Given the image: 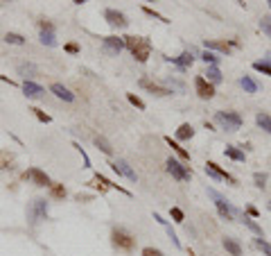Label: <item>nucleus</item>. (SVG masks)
Here are the masks:
<instances>
[{"instance_id": "nucleus-1", "label": "nucleus", "mask_w": 271, "mask_h": 256, "mask_svg": "<svg viewBox=\"0 0 271 256\" xmlns=\"http://www.w3.org/2000/svg\"><path fill=\"white\" fill-rule=\"evenodd\" d=\"M124 48L133 55V59L145 64L151 57V43L145 37H124Z\"/></svg>"}, {"instance_id": "nucleus-2", "label": "nucleus", "mask_w": 271, "mask_h": 256, "mask_svg": "<svg viewBox=\"0 0 271 256\" xmlns=\"http://www.w3.org/2000/svg\"><path fill=\"white\" fill-rule=\"evenodd\" d=\"M208 195H211L212 200H215V206H217V211H219V218L221 220H226V222H233L235 218L240 216V211L235 209V206L231 204V202H226V197L221 193H217L215 188H208Z\"/></svg>"}, {"instance_id": "nucleus-3", "label": "nucleus", "mask_w": 271, "mask_h": 256, "mask_svg": "<svg viewBox=\"0 0 271 256\" xmlns=\"http://www.w3.org/2000/svg\"><path fill=\"white\" fill-rule=\"evenodd\" d=\"M111 243L120 252H133V247H136V236H133L131 231H127L124 227H116L111 231Z\"/></svg>"}, {"instance_id": "nucleus-4", "label": "nucleus", "mask_w": 271, "mask_h": 256, "mask_svg": "<svg viewBox=\"0 0 271 256\" xmlns=\"http://www.w3.org/2000/svg\"><path fill=\"white\" fill-rule=\"evenodd\" d=\"M43 220H48V200L36 197V200H32V204L28 206V222H30V227H36V224L43 222Z\"/></svg>"}, {"instance_id": "nucleus-5", "label": "nucleus", "mask_w": 271, "mask_h": 256, "mask_svg": "<svg viewBox=\"0 0 271 256\" xmlns=\"http://www.w3.org/2000/svg\"><path fill=\"white\" fill-rule=\"evenodd\" d=\"M215 123L226 132H238L242 127V116L238 111H217L215 113Z\"/></svg>"}, {"instance_id": "nucleus-6", "label": "nucleus", "mask_w": 271, "mask_h": 256, "mask_svg": "<svg viewBox=\"0 0 271 256\" xmlns=\"http://www.w3.org/2000/svg\"><path fill=\"white\" fill-rule=\"evenodd\" d=\"M165 168H167V173L172 175L174 179H179V182H190L192 179V170H190L188 166H183L179 159H174V156H170L165 161Z\"/></svg>"}, {"instance_id": "nucleus-7", "label": "nucleus", "mask_w": 271, "mask_h": 256, "mask_svg": "<svg viewBox=\"0 0 271 256\" xmlns=\"http://www.w3.org/2000/svg\"><path fill=\"white\" fill-rule=\"evenodd\" d=\"M90 186H95V188H100V193H106L109 188H118L120 193H124L127 197H131V190H127L124 186H118V184H113L111 179H106L104 175H100V173H95L93 175V179H90Z\"/></svg>"}, {"instance_id": "nucleus-8", "label": "nucleus", "mask_w": 271, "mask_h": 256, "mask_svg": "<svg viewBox=\"0 0 271 256\" xmlns=\"http://www.w3.org/2000/svg\"><path fill=\"white\" fill-rule=\"evenodd\" d=\"M102 50H104V55H109V57H118L122 50H124V39L116 37V34L104 37V39H102Z\"/></svg>"}, {"instance_id": "nucleus-9", "label": "nucleus", "mask_w": 271, "mask_h": 256, "mask_svg": "<svg viewBox=\"0 0 271 256\" xmlns=\"http://www.w3.org/2000/svg\"><path fill=\"white\" fill-rule=\"evenodd\" d=\"M194 91H197V95H199L201 100H212L215 98V84H211L204 75L194 77Z\"/></svg>"}, {"instance_id": "nucleus-10", "label": "nucleus", "mask_w": 271, "mask_h": 256, "mask_svg": "<svg viewBox=\"0 0 271 256\" xmlns=\"http://www.w3.org/2000/svg\"><path fill=\"white\" fill-rule=\"evenodd\" d=\"M39 39L43 45L55 48L57 45V34H55V25L50 21H39Z\"/></svg>"}, {"instance_id": "nucleus-11", "label": "nucleus", "mask_w": 271, "mask_h": 256, "mask_svg": "<svg viewBox=\"0 0 271 256\" xmlns=\"http://www.w3.org/2000/svg\"><path fill=\"white\" fill-rule=\"evenodd\" d=\"M23 179H30L34 186H41V188H43V186L50 188V184H52L50 177H48V173L41 170V168H30V170H25V173H23Z\"/></svg>"}, {"instance_id": "nucleus-12", "label": "nucleus", "mask_w": 271, "mask_h": 256, "mask_svg": "<svg viewBox=\"0 0 271 256\" xmlns=\"http://www.w3.org/2000/svg\"><path fill=\"white\" fill-rule=\"evenodd\" d=\"M206 175L212 179H219V182H228V184H238V179L233 177L231 173H226V170H221L219 166H217L215 161H208L206 163Z\"/></svg>"}, {"instance_id": "nucleus-13", "label": "nucleus", "mask_w": 271, "mask_h": 256, "mask_svg": "<svg viewBox=\"0 0 271 256\" xmlns=\"http://www.w3.org/2000/svg\"><path fill=\"white\" fill-rule=\"evenodd\" d=\"M111 168H113V173H118L120 177L129 179V182H136L138 179V175H136V170H133L131 166H129L124 159H116V161H111Z\"/></svg>"}, {"instance_id": "nucleus-14", "label": "nucleus", "mask_w": 271, "mask_h": 256, "mask_svg": "<svg viewBox=\"0 0 271 256\" xmlns=\"http://www.w3.org/2000/svg\"><path fill=\"white\" fill-rule=\"evenodd\" d=\"M104 21L109 23L111 28H116V30H124L129 25L127 16H124L122 11H118V9H106L104 11Z\"/></svg>"}, {"instance_id": "nucleus-15", "label": "nucleus", "mask_w": 271, "mask_h": 256, "mask_svg": "<svg viewBox=\"0 0 271 256\" xmlns=\"http://www.w3.org/2000/svg\"><path fill=\"white\" fill-rule=\"evenodd\" d=\"M23 93H25V98H30V100H39V98L45 95V89L39 86L36 82H32V79H25V82H23Z\"/></svg>"}, {"instance_id": "nucleus-16", "label": "nucleus", "mask_w": 271, "mask_h": 256, "mask_svg": "<svg viewBox=\"0 0 271 256\" xmlns=\"http://www.w3.org/2000/svg\"><path fill=\"white\" fill-rule=\"evenodd\" d=\"M140 86H143L145 91L154 93V95H170V93H172L170 89H165V86H161V84L151 82V79H147V77H140Z\"/></svg>"}, {"instance_id": "nucleus-17", "label": "nucleus", "mask_w": 271, "mask_h": 256, "mask_svg": "<svg viewBox=\"0 0 271 256\" xmlns=\"http://www.w3.org/2000/svg\"><path fill=\"white\" fill-rule=\"evenodd\" d=\"M50 91L59 98V100H63V102H75V93H70V91L63 86V84H59V82H55L50 86Z\"/></svg>"}, {"instance_id": "nucleus-18", "label": "nucleus", "mask_w": 271, "mask_h": 256, "mask_svg": "<svg viewBox=\"0 0 271 256\" xmlns=\"http://www.w3.org/2000/svg\"><path fill=\"white\" fill-rule=\"evenodd\" d=\"M167 62H172V64H177L181 71H188L190 66L194 64V57H192V52H183L181 57H170Z\"/></svg>"}, {"instance_id": "nucleus-19", "label": "nucleus", "mask_w": 271, "mask_h": 256, "mask_svg": "<svg viewBox=\"0 0 271 256\" xmlns=\"http://www.w3.org/2000/svg\"><path fill=\"white\" fill-rule=\"evenodd\" d=\"M253 71H258V73H262V75H269L271 77V50L267 52L262 59L253 62Z\"/></svg>"}, {"instance_id": "nucleus-20", "label": "nucleus", "mask_w": 271, "mask_h": 256, "mask_svg": "<svg viewBox=\"0 0 271 256\" xmlns=\"http://www.w3.org/2000/svg\"><path fill=\"white\" fill-rule=\"evenodd\" d=\"M165 143L170 145V147H172L174 152H177V156L181 159V161H190V152L185 150V147H183V145L179 143V141H172V136H165Z\"/></svg>"}, {"instance_id": "nucleus-21", "label": "nucleus", "mask_w": 271, "mask_h": 256, "mask_svg": "<svg viewBox=\"0 0 271 256\" xmlns=\"http://www.w3.org/2000/svg\"><path fill=\"white\" fill-rule=\"evenodd\" d=\"M18 75H23L25 79H32L39 75V68L34 66L32 62H23V64H18Z\"/></svg>"}, {"instance_id": "nucleus-22", "label": "nucleus", "mask_w": 271, "mask_h": 256, "mask_svg": "<svg viewBox=\"0 0 271 256\" xmlns=\"http://www.w3.org/2000/svg\"><path fill=\"white\" fill-rule=\"evenodd\" d=\"M221 245H224V250H226L231 256H242V245H240L235 238H228L226 236V238L221 240Z\"/></svg>"}, {"instance_id": "nucleus-23", "label": "nucleus", "mask_w": 271, "mask_h": 256, "mask_svg": "<svg viewBox=\"0 0 271 256\" xmlns=\"http://www.w3.org/2000/svg\"><path fill=\"white\" fill-rule=\"evenodd\" d=\"M154 220H156V222H158V224H163V227H165V231H167V236H170V238H172V243H174V245H177V247H181V243H179L177 234H174V229H172V224L167 222L165 218H163L161 213H154Z\"/></svg>"}, {"instance_id": "nucleus-24", "label": "nucleus", "mask_w": 271, "mask_h": 256, "mask_svg": "<svg viewBox=\"0 0 271 256\" xmlns=\"http://www.w3.org/2000/svg\"><path fill=\"white\" fill-rule=\"evenodd\" d=\"M240 86H242L246 93H258V91H260V84L255 82L251 75H244V77H240Z\"/></svg>"}, {"instance_id": "nucleus-25", "label": "nucleus", "mask_w": 271, "mask_h": 256, "mask_svg": "<svg viewBox=\"0 0 271 256\" xmlns=\"http://www.w3.org/2000/svg\"><path fill=\"white\" fill-rule=\"evenodd\" d=\"M206 50H217V52H221V55H228V52H231V43H226V41H208L206 39Z\"/></svg>"}, {"instance_id": "nucleus-26", "label": "nucleus", "mask_w": 271, "mask_h": 256, "mask_svg": "<svg viewBox=\"0 0 271 256\" xmlns=\"http://www.w3.org/2000/svg\"><path fill=\"white\" fill-rule=\"evenodd\" d=\"M194 136V127L190 123H183L181 127L177 129V141H190Z\"/></svg>"}, {"instance_id": "nucleus-27", "label": "nucleus", "mask_w": 271, "mask_h": 256, "mask_svg": "<svg viewBox=\"0 0 271 256\" xmlns=\"http://www.w3.org/2000/svg\"><path fill=\"white\" fill-rule=\"evenodd\" d=\"M242 222H244V227L246 229H251L255 236H260V238H265V231H262V227L258 222H255L253 218H249V216H242Z\"/></svg>"}, {"instance_id": "nucleus-28", "label": "nucleus", "mask_w": 271, "mask_h": 256, "mask_svg": "<svg viewBox=\"0 0 271 256\" xmlns=\"http://www.w3.org/2000/svg\"><path fill=\"white\" fill-rule=\"evenodd\" d=\"M255 123H258V127H260V129H265V132L271 134V116H269V113L258 111V113H255Z\"/></svg>"}, {"instance_id": "nucleus-29", "label": "nucleus", "mask_w": 271, "mask_h": 256, "mask_svg": "<svg viewBox=\"0 0 271 256\" xmlns=\"http://www.w3.org/2000/svg\"><path fill=\"white\" fill-rule=\"evenodd\" d=\"M224 154H226L228 159H233V161H246V154H244V150H240V147H233V145H228L226 150H224Z\"/></svg>"}, {"instance_id": "nucleus-30", "label": "nucleus", "mask_w": 271, "mask_h": 256, "mask_svg": "<svg viewBox=\"0 0 271 256\" xmlns=\"http://www.w3.org/2000/svg\"><path fill=\"white\" fill-rule=\"evenodd\" d=\"M204 77L208 79L211 84H219L221 82V71L217 66H208V68H206V73H204Z\"/></svg>"}, {"instance_id": "nucleus-31", "label": "nucleus", "mask_w": 271, "mask_h": 256, "mask_svg": "<svg viewBox=\"0 0 271 256\" xmlns=\"http://www.w3.org/2000/svg\"><path fill=\"white\" fill-rule=\"evenodd\" d=\"M68 195V190H66V186L63 184H50V197L52 200H63Z\"/></svg>"}, {"instance_id": "nucleus-32", "label": "nucleus", "mask_w": 271, "mask_h": 256, "mask_svg": "<svg viewBox=\"0 0 271 256\" xmlns=\"http://www.w3.org/2000/svg\"><path fill=\"white\" fill-rule=\"evenodd\" d=\"M95 147H97V150H102L104 154H109V156L113 154V147H111V143L104 139V136H95Z\"/></svg>"}, {"instance_id": "nucleus-33", "label": "nucleus", "mask_w": 271, "mask_h": 256, "mask_svg": "<svg viewBox=\"0 0 271 256\" xmlns=\"http://www.w3.org/2000/svg\"><path fill=\"white\" fill-rule=\"evenodd\" d=\"M5 41L11 45H25V37H21V34H16V32H7Z\"/></svg>"}, {"instance_id": "nucleus-34", "label": "nucleus", "mask_w": 271, "mask_h": 256, "mask_svg": "<svg viewBox=\"0 0 271 256\" xmlns=\"http://www.w3.org/2000/svg\"><path fill=\"white\" fill-rule=\"evenodd\" d=\"M201 62H206L208 66H217V64H219V55L206 50V52H201Z\"/></svg>"}, {"instance_id": "nucleus-35", "label": "nucleus", "mask_w": 271, "mask_h": 256, "mask_svg": "<svg viewBox=\"0 0 271 256\" xmlns=\"http://www.w3.org/2000/svg\"><path fill=\"white\" fill-rule=\"evenodd\" d=\"M253 243H255V247H258V250H260L265 256H271V243H267V240L260 238V236H258V238H255Z\"/></svg>"}, {"instance_id": "nucleus-36", "label": "nucleus", "mask_w": 271, "mask_h": 256, "mask_svg": "<svg viewBox=\"0 0 271 256\" xmlns=\"http://www.w3.org/2000/svg\"><path fill=\"white\" fill-rule=\"evenodd\" d=\"M260 30L271 39V18H269V16H262V18H260Z\"/></svg>"}, {"instance_id": "nucleus-37", "label": "nucleus", "mask_w": 271, "mask_h": 256, "mask_svg": "<svg viewBox=\"0 0 271 256\" xmlns=\"http://www.w3.org/2000/svg\"><path fill=\"white\" fill-rule=\"evenodd\" d=\"M127 100H129V102H131V105H133V107H136V109H140V111H143V109H145V102H143V100H140L138 95H133V93H127Z\"/></svg>"}, {"instance_id": "nucleus-38", "label": "nucleus", "mask_w": 271, "mask_h": 256, "mask_svg": "<svg viewBox=\"0 0 271 256\" xmlns=\"http://www.w3.org/2000/svg\"><path fill=\"white\" fill-rule=\"evenodd\" d=\"M253 182H255V186H258V188H265V186H267V173H255L253 175Z\"/></svg>"}, {"instance_id": "nucleus-39", "label": "nucleus", "mask_w": 271, "mask_h": 256, "mask_svg": "<svg viewBox=\"0 0 271 256\" xmlns=\"http://www.w3.org/2000/svg\"><path fill=\"white\" fill-rule=\"evenodd\" d=\"M170 216L174 218V222H183V220H185V216H183V211L179 209V206H172V209H170Z\"/></svg>"}, {"instance_id": "nucleus-40", "label": "nucleus", "mask_w": 271, "mask_h": 256, "mask_svg": "<svg viewBox=\"0 0 271 256\" xmlns=\"http://www.w3.org/2000/svg\"><path fill=\"white\" fill-rule=\"evenodd\" d=\"M63 50H66L68 55H79V52H82V48H79V43L70 41V43H66V45H63Z\"/></svg>"}, {"instance_id": "nucleus-41", "label": "nucleus", "mask_w": 271, "mask_h": 256, "mask_svg": "<svg viewBox=\"0 0 271 256\" xmlns=\"http://www.w3.org/2000/svg\"><path fill=\"white\" fill-rule=\"evenodd\" d=\"M32 113H34V116H36V118H39L41 123H50V120H52V118L48 116V113H43V111H41V109H32Z\"/></svg>"}, {"instance_id": "nucleus-42", "label": "nucleus", "mask_w": 271, "mask_h": 256, "mask_svg": "<svg viewBox=\"0 0 271 256\" xmlns=\"http://www.w3.org/2000/svg\"><path fill=\"white\" fill-rule=\"evenodd\" d=\"M75 147H77V152L82 154V159H84V168H90V159H89V154L84 152V147H82V145H77V143H75Z\"/></svg>"}, {"instance_id": "nucleus-43", "label": "nucleus", "mask_w": 271, "mask_h": 256, "mask_svg": "<svg viewBox=\"0 0 271 256\" xmlns=\"http://www.w3.org/2000/svg\"><path fill=\"white\" fill-rule=\"evenodd\" d=\"M143 256H165V254H163L161 250H156V247H145Z\"/></svg>"}, {"instance_id": "nucleus-44", "label": "nucleus", "mask_w": 271, "mask_h": 256, "mask_svg": "<svg viewBox=\"0 0 271 256\" xmlns=\"http://www.w3.org/2000/svg\"><path fill=\"white\" fill-rule=\"evenodd\" d=\"M145 14H150V16L158 18V21H163V23H170V21H167L165 16H163V14H156V11H154V9H150V7H145Z\"/></svg>"}, {"instance_id": "nucleus-45", "label": "nucleus", "mask_w": 271, "mask_h": 256, "mask_svg": "<svg viewBox=\"0 0 271 256\" xmlns=\"http://www.w3.org/2000/svg\"><path fill=\"white\" fill-rule=\"evenodd\" d=\"M246 213H249V216L253 218V220H255V218H258V216H260V213H258V209H255V206H246Z\"/></svg>"}, {"instance_id": "nucleus-46", "label": "nucleus", "mask_w": 271, "mask_h": 256, "mask_svg": "<svg viewBox=\"0 0 271 256\" xmlns=\"http://www.w3.org/2000/svg\"><path fill=\"white\" fill-rule=\"evenodd\" d=\"M72 2H75V5H82V2H86V0H72Z\"/></svg>"}, {"instance_id": "nucleus-47", "label": "nucleus", "mask_w": 271, "mask_h": 256, "mask_svg": "<svg viewBox=\"0 0 271 256\" xmlns=\"http://www.w3.org/2000/svg\"><path fill=\"white\" fill-rule=\"evenodd\" d=\"M267 209H269V211H271V200H269V202H267Z\"/></svg>"}, {"instance_id": "nucleus-48", "label": "nucleus", "mask_w": 271, "mask_h": 256, "mask_svg": "<svg viewBox=\"0 0 271 256\" xmlns=\"http://www.w3.org/2000/svg\"><path fill=\"white\" fill-rule=\"evenodd\" d=\"M147 2H151V0H147Z\"/></svg>"}]
</instances>
